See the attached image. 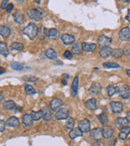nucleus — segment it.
Listing matches in <instances>:
<instances>
[{"label":"nucleus","instance_id":"nucleus-27","mask_svg":"<svg viewBox=\"0 0 130 146\" xmlns=\"http://www.w3.org/2000/svg\"><path fill=\"white\" fill-rule=\"evenodd\" d=\"M3 107H4V109H7V110H15L17 106L14 101L8 100V101H5L4 103H3Z\"/></svg>","mask_w":130,"mask_h":146},{"label":"nucleus","instance_id":"nucleus-19","mask_svg":"<svg viewBox=\"0 0 130 146\" xmlns=\"http://www.w3.org/2000/svg\"><path fill=\"white\" fill-rule=\"evenodd\" d=\"M85 106L89 110H95L97 108V101L95 98H90L85 102Z\"/></svg>","mask_w":130,"mask_h":146},{"label":"nucleus","instance_id":"nucleus-14","mask_svg":"<svg viewBox=\"0 0 130 146\" xmlns=\"http://www.w3.org/2000/svg\"><path fill=\"white\" fill-rule=\"evenodd\" d=\"M128 122H129V121L126 119V117L125 118L118 117V118H116V119H115V121H114V124H115L116 127L123 128V127H125V126H128Z\"/></svg>","mask_w":130,"mask_h":146},{"label":"nucleus","instance_id":"nucleus-22","mask_svg":"<svg viewBox=\"0 0 130 146\" xmlns=\"http://www.w3.org/2000/svg\"><path fill=\"white\" fill-rule=\"evenodd\" d=\"M13 18H14V21L17 23V24H23L25 21L24 16H23V14L20 12V11L15 12L14 14H13Z\"/></svg>","mask_w":130,"mask_h":146},{"label":"nucleus","instance_id":"nucleus-43","mask_svg":"<svg viewBox=\"0 0 130 146\" xmlns=\"http://www.w3.org/2000/svg\"><path fill=\"white\" fill-rule=\"evenodd\" d=\"M14 8V5L12 4V3H9L8 5H7V7L5 8V10H6L7 13H11L12 12V9Z\"/></svg>","mask_w":130,"mask_h":146},{"label":"nucleus","instance_id":"nucleus-7","mask_svg":"<svg viewBox=\"0 0 130 146\" xmlns=\"http://www.w3.org/2000/svg\"><path fill=\"white\" fill-rule=\"evenodd\" d=\"M110 108L113 113H120L123 110V104L119 101H112L110 103Z\"/></svg>","mask_w":130,"mask_h":146},{"label":"nucleus","instance_id":"nucleus-23","mask_svg":"<svg viewBox=\"0 0 130 146\" xmlns=\"http://www.w3.org/2000/svg\"><path fill=\"white\" fill-rule=\"evenodd\" d=\"M128 134H130V126H125V127H123L121 129L118 137H119L120 140H125Z\"/></svg>","mask_w":130,"mask_h":146},{"label":"nucleus","instance_id":"nucleus-40","mask_svg":"<svg viewBox=\"0 0 130 146\" xmlns=\"http://www.w3.org/2000/svg\"><path fill=\"white\" fill-rule=\"evenodd\" d=\"M123 51H124V55L126 57H128V58H130V45H127V46L124 47Z\"/></svg>","mask_w":130,"mask_h":146},{"label":"nucleus","instance_id":"nucleus-13","mask_svg":"<svg viewBox=\"0 0 130 146\" xmlns=\"http://www.w3.org/2000/svg\"><path fill=\"white\" fill-rule=\"evenodd\" d=\"M112 40L110 37H107L105 36V35H101V36L98 38V44L101 45L102 47L103 46H109L110 44H111Z\"/></svg>","mask_w":130,"mask_h":146},{"label":"nucleus","instance_id":"nucleus-41","mask_svg":"<svg viewBox=\"0 0 130 146\" xmlns=\"http://www.w3.org/2000/svg\"><path fill=\"white\" fill-rule=\"evenodd\" d=\"M63 56H64L65 58H67V59H71L72 58V51H70V50L64 51V53H63Z\"/></svg>","mask_w":130,"mask_h":146},{"label":"nucleus","instance_id":"nucleus-17","mask_svg":"<svg viewBox=\"0 0 130 146\" xmlns=\"http://www.w3.org/2000/svg\"><path fill=\"white\" fill-rule=\"evenodd\" d=\"M82 135H83V132H82V130L80 129L79 127L72 128L69 132V137L71 138V139H75V138H77V137H81Z\"/></svg>","mask_w":130,"mask_h":146},{"label":"nucleus","instance_id":"nucleus-48","mask_svg":"<svg viewBox=\"0 0 130 146\" xmlns=\"http://www.w3.org/2000/svg\"><path fill=\"white\" fill-rule=\"evenodd\" d=\"M126 119H127L128 121L130 122V110H129V111L127 112V115H126Z\"/></svg>","mask_w":130,"mask_h":146},{"label":"nucleus","instance_id":"nucleus-3","mask_svg":"<svg viewBox=\"0 0 130 146\" xmlns=\"http://www.w3.org/2000/svg\"><path fill=\"white\" fill-rule=\"evenodd\" d=\"M49 106H50V109L53 110V111H58V110L60 109V108H62V106H63L62 99H60V98H53V99L50 101Z\"/></svg>","mask_w":130,"mask_h":146},{"label":"nucleus","instance_id":"nucleus-2","mask_svg":"<svg viewBox=\"0 0 130 146\" xmlns=\"http://www.w3.org/2000/svg\"><path fill=\"white\" fill-rule=\"evenodd\" d=\"M27 15L30 19L35 21H40L43 16V11L40 8H31L26 11Z\"/></svg>","mask_w":130,"mask_h":146},{"label":"nucleus","instance_id":"nucleus-50","mask_svg":"<svg viewBox=\"0 0 130 146\" xmlns=\"http://www.w3.org/2000/svg\"><path fill=\"white\" fill-rule=\"evenodd\" d=\"M34 1H35V3H37V4H39V3H40L41 0H34Z\"/></svg>","mask_w":130,"mask_h":146},{"label":"nucleus","instance_id":"nucleus-25","mask_svg":"<svg viewBox=\"0 0 130 146\" xmlns=\"http://www.w3.org/2000/svg\"><path fill=\"white\" fill-rule=\"evenodd\" d=\"M91 93L93 94H98L100 93V91H101V84L98 83V82H93L91 85V87H90V90H89Z\"/></svg>","mask_w":130,"mask_h":146},{"label":"nucleus","instance_id":"nucleus-20","mask_svg":"<svg viewBox=\"0 0 130 146\" xmlns=\"http://www.w3.org/2000/svg\"><path fill=\"white\" fill-rule=\"evenodd\" d=\"M106 91H107V94L109 97H111V96L115 95V94L119 93V88L117 87L116 85H113V84H111V85L107 86V88H106Z\"/></svg>","mask_w":130,"mask_h":146},{"label":"nucleus","instance_id":"nucleus-33","mask_svg":"<svg viewBox=\"0 0 130 146\" xmlns=\"http://www.w3.org/2000/svg\"><path fill=\"white\" fill-rule=\"evenodd\" d=\"M43 112V119L45 120V121H49V120H51V118H52V115H51L50 111L48 110V108L47 107H44L43 109H41Z\"/></svg>","mask_w":130,"mask_h":146},{"label":"nucleus","instance_id":"nucleus-9","mask_svg":"<svg viewBox=\"0 0 130 146\" xmlns=\"http://www.w3.org/2000/svg\"><path fill=\"white\" fill-rule=\"evenodd\" d=\"M78 127L82 130L83 133H86V132L90 131V122L88 119H82L81 121H79L78 123Z\"/></svg>","mask_w":130,"mask_h":146},{"label":"nucleus","instance_id":"nucleus-49","mask_svg":"<svg viewBox=\"0 0 130 146\" xmlns=\"http://www.w3.org/2000/svg\"><path fill=\"white\" fill-rule=\"evenodd\" d=\"M126 74H127L128 77L130 78V69H127V70H126Z\"/></svg>","mask_w":130,"mask_h":146},{"label":"nucleus","instance_id":"nucleus-51","mask_svg":"<svg viewBox=\"0 0 130 146\" xmlns=\"http://www.w3.org/2000/svg\"><path fill=\"white\" fill-rule=\"evenodd\" d=\"M127 145H128V146H130V139L128 140V142H127Z\"/></svg>","mask_w":130,"mask_h":146},{"label":"nucleus","instance_id":"nucleus-1","mask_svg":"<svg viewBox=\"0 0 130 146\" xmlns=\"http://www.w3.org/2000/svg\"><path fill=\"white\" fill-rule=\"evenodd\" d=\"M23 33L26 36H28L30 39H34L38 34V27L34 23H29L24 29H23Z\"/></svg>","mask_w":130,"mask_h":146},{"label":"nucleus","instance_id":"nucleus-10","mask_svg":"<svg viewBox=\"0 0 130 146\" xmlns=\"http://www.w3.org/2000/svg\"><path fill=\"white\" fill-rule=\"evenodd\" d=\"M99 55L102 58H108V57L112 55V48H110L109 46L101 47L99 50Z\"/></svg>","mask_w":130,"mask_h":146},{"label":"nucleus","instance_id":"nucleus-21","mask_svg":"<svg viewBox=\"0 0 130 146\" xmlns=\"http://www.w3.org/2000/svg\"><path fill=\"white\" fill-rule=\"evenodd\" d=\"M78 92V76H75L71 84V95L76 96Z\"/></svg>","mask_w":130,"mask_h":146},{"label":"nucleus","instance_id":"nucleus-37","mask_svg":"<svg viewBox=\"0 0 130 146\" xmlns=\"http://www.w3.org/2000/svg\"><path fill=\"white\" fill-rule=\"evenodd\" d=\"M98 120H99V122L102 124V125H105V124L108 122V116H107V114H106V113L100 114V115L98 116Z\"/></svg>","mask_w":130,"mask_h":146},{"label":"nucleus","instance_id":"nucleus-12","mask_svg":"<svg viewBox=\"0 0 130 146\" xmlns=\"http://www.w3.org/2000/svg\"><path fill=\"white\" fill-rule=\"evenodd\" d=\"M113 133H114L113 129H112V127H110V126H105V127L102 128V135H103V138H105V139H110V138H112Z\"/></svg>","mask_w":130,"mask_h":146},{"label":"nucleus","instance_id":"nucleus-15","mask_svg":"<svg viewBox=\"0 0 130 146\" xmlns=\"http://www.w3.org/2000/svg\"><path fill=\"white\" fill-rule=\"evenodd\" d=\"M90 137L95 140V141L96 140H100V138L103 137V135H102V129H100V128H94V129H92L91 133H90Z\"/></svg>","mask_w":130,"mask_h":146},{"label":"nucleus","instance_id":"nucleus-35","mask_svg":"<svg viewBox=\"0 0 130 146\" xmlns=\"http://www.w3.org/2000/svg\"><path fill=\"white\" fill-rule=\"evenodd\" d=\"M10 48L13 49V50H23V48H24V45L22 44V43H19V42H13L11 43L10 45Z\"/></svg>","mask_w":130,"mask_h":146},{"label":"nucleus","instance_id":"nucleus-38","mask_svg":"<svg viewBox=\"0 0 130 146\" xmlns=\"http://www.w3.org/2000/svg\"><path fill=\"white\" fill-rule=\"evenodd\" d=\"M103 67L104 68H119L120 65L117 64V63H114V62H105L103 63Z\"/></svg>","mask_w":130,"mask_h":146},{"label":"nucleus","instance_id":"nucleus-34","mask_svg":"<svg viewBox=\"0 0 130 146\" xmlns=\"http://www.w3.org/2000/svg\"><path fill=\"white\" fill-rule=\"evenodd\" d=\"M31 115H32L34 121H38L41 118H43V112L42 110H39V111H33L31 112Z\"/></svg>","mask_w":130,"mask_h":146},{"label":"nucleus","instance_id":"nucleus-30","mask_svg":"<svg viewBox=\"0 0 130 146\" xmlns=\"http://www.w3.org/2000/svg\"><path fill=\"white\" fill-rule=\"evenodd\" d=\"M0 53H1V55H2V56H4V57H6L7 55H8L9 51H8V49H7L6 43L0 42Z\"/></svg>","mask_w":130,"mask_h":146},{"label":"nucleus","instance_id":"nucleus-44","mask_svg":"<svg viewBox=\"0 0 130 146\" xmlns=\"http://www.w3.org/2000/svg\"><path fill=\"white\" fill-rule=\"evenodd\" d=\"M23 79L29 80V81H31V82H36L37 78H35L34 76H28V77H23Z\"/></svg>","mask_w":130,"mask_h":146},{"label":"nucleus","instance_id":"nucleus-8","mask_svg":"<svg viewBox=\"0 0 130 146\" xmlns=\"http://www.w3.org/2000/svg\"><path fill=\"white\" fill-rule=\"evenodd\" d=\"M119 94L123 99H127L130 97V86L125 84L119 88Z\"/></svg>","mask_w":130,"mask_h":146},{"label":"nucleus","instance_id":"nucleus-4","mask_svg":"<svg viewBox=\"0 0 130 146\" xmlns=\"http://www.w3.org/2000/svg\"><path fill=\"white\" fill-rule=\"evenodd\" d=\"M68 117H69V112H68L67 108H60L55 113V118L57 120H64L67 119Z\"/></svg>","mask_w":130,"mask_h":146},{"label":"nucleus","instance_id":"nucleus-32","mask_svg":"<svg viewBox=\"0 0 130 146\" xmlns=\"http://www.w3.org/2000/svg\"><path fill=\"white\" fill-rule=\"evenodd\" d=\"M10 65H11V68L14 69V70H16V71L22 70V69L24 68V65H23V63L17 62V61H13Z\"/></svg>","mask_w":130,"mask_h":146},{"label":"nucleus","instance_id":"nucleus-39","mask_svg":"<svg viewBox=\"0 0 130 146\" xmlns=\"http://www.w3.org/2000/svg\"><path fill=\"white\" fill-rule=\"evenodd\" d=\"M65 126H66V128H68V129H72L74 126V119L71 117H68L67 119H66V123H65Z\"/></svg>","mask_w":130,"mask_h":146},{"label":"nucleus","instance_id":"nucleus-24","mask_svg":"<svg viewBox=\"0 0 130 146\" xmlns=\"http://www.w3.org/2000/svg\"><path fill=\"white\" fill-rule=\"evenodd\" d=\"M10 33H11V30L7 25H1V26H0V34H1L2 37L6 38V37H8L9 35H10Z\"/></svg>","mask_w":130,"mask_h":146},{"label":"nucleus","instance_id":"nucleus-5","mask_svg":"<svg viewBox=\"0 0 130 146\" xmlns=\"http://www.w3.org/2000/svg\"><path fill=\"white\" fill-rule=\"evenodd\" d=\"M61 41L64 45H72L75 43V37L71 34L64 33V34L61 35Z\"/></svg>","mask_w":130,"mask_h":146},{"label":"nucleus","instance_id":"nucleus-28","mask_svg":"<svg viewBox=\"0 0 130 146\" xmlns=\"http://www.w3.org/2000/svg\"><path fill=\"white\" fill-rule=\"evenodd\" d=\"M45 56L47 57L48 59H56L57 58V53L54 49L52 48H48L46 51H45Z\"/></svg>","mask_w":130,"mask_h":146},{"label":"nucleus","instance_id":"nucleus-18","mask_svg":"<svg viewBox=\"0 0 130 146\" xmlns=\"http://www.w3.org/2000/svg\"><path fill=\"white\" fill-rule=\"evenodd\" d=\"M33 121H34V119H33V117H32V115H31V114L26 113V114H24V115L22 116V123L24 124L25 126H27V127L32 125Z\"/></svg>","mask_w":130,"mask_h":146},{"label":"nucleus","instance_id":"nucleus-29","mask_svg":"<svg viewBox=\"0 0 130 146\" xmlns=\"http://www.w3.org/2000/svg\"><path fill=\"white\" fill-rule=\"evenodd\" d=\"M71 51H72V53H74V54L79 55L80 53H81V51H83V50H82V44H81V43H79V42L74 43L73 46H72V50Z\"/></svg>","mask_w":130,"mask_h":146},{"label":"nucleus","instance_id":"nucleus-53","mask_svg":"<svg viewBox=\"0 0 130 146\" xmlns=\"http://www.w3.org/2000/svg\"><path fill=\"white\" fill-rule=\"evenodd\" d=\"M17 1H19V2H22L23 0H17Z\"/></svg>","mask_w":130,"mask_h":146},{"label":"nucleus","instance_id":"nucleus-11","mask_svg":"<svg viewBox=\"0 0 130 146\" xmlns=\"http://www.w3.org/2000/svg\"><path fill=\"white\" fill-rule=\"evenodd\" d=\"M96 49V44L95 43H87V42H83L82 43V50L86 53H90L93 52Z\"/></svg>","mask_w":130,"mask_h":146},{"label":"nucleus","instance_id":"nucleus-42","mask_svg":"<svg viewBox=\"0 0 130 146\" xmlns=\"http://www.w3.org/2000/svg\"><path fill=\"white\" fill-rule=\"evenodd\" d=\"M9 0H1V4H0V6H1V9H5L7 7V5L9 4L8 3Z\"/></svg>","mask_w":130,"mask_h":146},{"label":"nucleus","instance_id":"nucleus-45","mask_svg":"<svg viewBox=\"0 0 130 146\" xmlns=\"http://www.w3.org/2000/svg\"><path fill=\"white\" fill-rule=\"evenodd\" d=\"M4 127H5L4 120H0V132H1V133L4 131Z\"/></svg>","mask_w":130,"mask_h":146},{"label":"nucleus","instance_id":"nucleus-31","mask_svg":"<svg viewBox=\"0 0 130 146\" xmlns=\"http://www.w3.org/2000/svg\"><path fill=\"white\" fill-rule=\"evenodd\" d=\"M124 54L123 49L121 48H116V49H112V56L114 58H121V56Z\"/></svg>","mask_w":130,"mask_h":146},{"label":"nucleus","instance_id":"nucleus-36","mask_svg":"<svg viewBox=\"0 0 130 146\" xmlns=\"http://www.w3.org/2000/svg\"><path fill=\"white\" fill-rule=\"evenodd\" d=\"M24 89H25V92H26L28 95H33V94L36 93V90L34 89V87L31 85H28V84H26V85L24 86Z\"/></svg>","mask_w":130,"mask_h":146},{"label":"nucleus","instance_id":"nucleus-46","mask_svg":"<svg viewBox=\"0 0 130 146\" xmlns=\"http://www.w3.org/2000/svg\"><path fill=\"white\" fill-rule=\"evenodd\" d=\"M125 19L128 21V22H130V9L127 11V14H126V17H125Z\"/></svg>","mask_w":130,"mask_h":146},{"label":"nucleus","instance_id":"nucleus-52","mask_svg":"<svg viewBox=\"0 0 130 146\" xmlns=\"http://www.w3.org/2000/svg\"><path fill=\"white\" fill-rule=\"evenodd\" d=\"M124 2H130V0H123Z\"/></svg>","mask_w":130,"mask_h":146},{"label":"nucleus","instance_id":"nucleus-47","mask_svg":"<svg viewBox=\"0 0 130 146\" xmlns=\"http://www.w3.org/2000/svg\"><path fill=\"white\" fill-rule=\"evenodd\" d=\"M93 146H102V142L100 140H96V142L93 144Z\"/></svg>","mask_w":130,"mask_h":146},{"label":"nucleus","instance_id":"nucleus-16","mask_svg":"<svg viewBox=\"0 0 130 146\" xmlns=\"http://www.w3.org/2000/svg\"><path fill=\"white\" fill-rule=\"evenodd\" d=\"M6 125L12 128H17L19 126V119L15 116H11L6 121Z\"/></svg>","mask_w":130,"mask_h":146},{"label":"nucleus","instance_id":"nucleus-6","mask_svg":"<svg viewBox=\"0 0 130 146\" xmlns=\"http://www.w3.org/2000/svg\"><path fill=\"white\" fill-rule=\"evenodd\" d=\"M119 38L122 41L130 40V28L129 27H123L119 31Z\"/></svg>","mask_w":130,"mask_h":146},{"label":"nucleus","instance_id":"nucleus-26","mask_svg":"<svg viewBox=\"0 0 130 146\" xmlns=\"http://www.w3.org/2000/svg\"><path fill=\"white\" fill-rule=\"evenodd\" d=\"M43 31H44L45 35L48 37H56L58 35V30L56 28H50V29L44 28Z\"/></svg>","mask_w":130,"mask_h":146}]
</instances>
